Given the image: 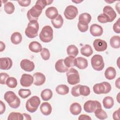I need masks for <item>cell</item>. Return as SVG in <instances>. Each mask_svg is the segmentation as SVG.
I'll use <instances>...</instances> for the list:
<instances>
[{
    "label": "cell",
    "instance_id": "23",
    "mask_svg": "<svg viewBox=\"0 0 120 120\" xmlns=\"http://www.w3.org/2000/svg\"><path fill=\"white\" fill-rule=\"evenodd\" d=\"M29 48L31 52L35 53L40 52L42 50L41 45L37 41H32L29 45Z\"/></svg>",
    "mask_w": 120,
    "mask_h": 120
},
{
    "label": "cell",
    "instance_id": "21",
    "mask_svg": "<svg viewBox=\"0 0 120 120\" xmlns=\"http://www.w3.org/2000/svg\"><path fill=\"white\" fill-rule=\"evenodd\" d=\"M40 110L43 114L47 116L51 113L52 108L49 103L43 102L40 106Z\"/></svg>",
    "mask_w": 120,
    "mask_h": 120
},
{
    "label": "cell",
    "instance_id": "10",
    "mask_svg": "<svg viewBox=\"0 0 120 120\" xmlns=\"http://www.w3.org/2000/svg\"><path fill=\"white\" fill-rule=\"evenodd\" d=\"M78 13L77 8L73 5L67 6L64 12L65 17L68 20H73L75 19L78 15Z\"/></svg>",
    "mask_w": 120,
    "mask_h": 120
},
{
    "label": "cell",
    "instance_id": "34",
    "mask_svg": "<svg viewBox=\"0 0 120 120\" xmlns=\"http://www.w3.org/2000/svg\"><path fill=\"white\" fill-rule=\"evenodd\" d=\"M23 115L22 114L18 112H11L8 118V120H23Z\"/></svg>",
    "mask_w": 120,
    "mask_h": 120
},
{
    "label": "cell",
    "instance_id": "29",
    "mask_svg": "<svg viewBox=\"0 0 120 120\" xmlns=\"http://www.w3.org/2000/svg\"><path fill=\"white\" fill-rule=\"evenodd\" d=\"M55 90L58 94L64 95L69 92V88L65 84H60L56 87Z\"/></svg>",
    "mask_w": 120,
    "mask_h": 120
},
{
    "label": "cell",
    "instance_id": "47",
    "mask_svg": "<svg viewBox=\"0 0 120 120\" xmlns=\"http://www.w3.org/2000/svg\"><path fill=\"white\" fill-rule=\"evenodd\" d=\"M120 19L119 18L118 20L114 23L113 25V30L116 33H120Z\"/></svg>",
    "mask_w": 120,
    "mask_h": 120
},
{
    "label": "cell",
    "instance_id": "54",
    "mask_svg": "<svg viewBox=\"0 0 120 120\" xmlns=\"http://www.w3.org/2000/svg\"><path fill=\"white\" fill-rule=\"evenodd\" d=\"M120 78L119 77L118 78V79L115 81V86L118 89L120 88Z\"/></svg>",
    "mask_w": 120,
    "mask_h": 120
},
{
    "label": "cell",
    "instance_id": "8",
    "mask_svg": "<svg viewBox=\"0 0 120 120\" xmlns=\"http://www.w3.org/2000/svg\"><path fill=\"white\" fill-rule=\"evenodd\" d=\"M102 108L100 103L97 100H88L86 101L83 105L84 111L88 113L94 112L97 110Z\"/></svg>",
    "mask_w": 120,
    "mask_h": 120
},
{
    "label": "cell",
    "instance_id": "46",
    "mask_svg": "<svg viewBox=\"0 0 120 120\" xmlns=\"http://www.w3.org/2000/svg\"><path fill=\"white\" fill-rule=\"evenodd\" d=\"M77 27L78 30L82 32H84L86 31L89 28V25H84L83 24H82L80 22H78L77 24Z\"/></svg>",
    "mask_w": 120,
    "mask_h": 120
},
{
    "label": "cell",
    "instance_id": "12",
    "mask_svg": "<svg viewBox=\"0 0 120 120\" xmlns=\"http://www.w3.org/2000/svg\"><path fill=\"white\" fill-rule=\"evenodd\" d=\"M20 67L25 71L31 72L35 68V65L33 61L28 59H23L20 62Z\"/></svg>",
    "mask_w": 120,
    "mask_h": 120
},
{
    "label": "cell",
    "instance_id": "1",
    "mask_svg": "<svg viewBox=\"0 0 120 120\" xmlns=\"http://www.w3.org/2000/svg\"><path fill=\"white\" fill-rule=\"evenodd\" d=\"M4 98L8 103L9 106L12 108H17L20 105V98L12 91H7L4 96Z\"/></svg>",
    "mask_w": 120,
    "mask_h": 120
},
{
    "label": "cell",
    "instance_id": "28",
    "mask_svg": "<svg viewBox=\"0 0 120 120\" xmlns=\"http://www.w3.org/2000/svg\"><path fill=\"white\" fill-rule=\"evenodd\" d=\"M80 52L82 55L88 57L91 55L93 53V50L91 46L89 45H85L83 46L81 48Z\"/></svg>",
    "mask_w": 120,
    "mask_h": 120
},
{
    "label": "cell",
    "instance_id": "27",
    "mask_svg": "<svg viewBox=\"0 0 120 120\" xmlns=\"http://www.w3.org/2000/svg\"><path fill=\"white\" fill-rule=\"evenodd\" d=\"M10 40L11 42L15 45H18L21 43L22 41V36L20 32H14L11 36Z\"/></svg>",
    "mask_w": 120,
    "mask_h": 120
},
{
    "label": "cell",
    "instance_id": "2",
    "mask_svg": "<svg viewBox=\"0 0 120 120\" xmlns=\"http://www.w3.org/2000/svg\"><path fill=\"white\" fill-rule=\"evenodd\" d=\"M39 30V24L37 20H31L27 25L25 30L26 36L30 38H33L38 36Z\"/></svg>",
    "mask_w": 120,
    "mask_h": 120
},
{
    "label": "cell",
    "instance_id": "7",
    "mask_svg": "<svg viewBox=\"0 0 120 120\" xmlns=\"http://www.w3.org/2000/svg\"><path fill=\"white\" fill-rule=\"evenodd\" d=\"M91 64L93 68L97 71L103 69L105 63L102 56L99 54L94 55L91 59Z\"/></svg>",
    "mask_w": 120,
    "mask_h": 120
},
{
    "label": "cell",
    "instance_id": "31",
    "mask_svg": "<svg viewBox=\"0 0 120 120\" xmlns=\"http://www.w3.org/2000/svg\"><path fill=\"white\" fill-rule=\"evenodd\" d=\"M40 96L44 101H48L52 98V92L50 89H45L42 91Z\"/></svg>",
    "mask_w": 120,
    "mask_h": 120
},
{
    "label": "cell",
    "instance_id": "24",
    "mask_svg": "<svg viewBox=\"0 0 120 120\" xmlns=\"http://www.w3.org/2000/svg\"><path fill=\"white\" fill-rule=\"evenodd\" d=\"M116 75L115 69L112 67H109L106 68L105 72V77L109 80L113 79Z\"/></svg>",
    "mask_w": 120,
    "mask_h": 120
},
{
    "label": "cell",
    "instance_id": "9",
    "mask_svg": "<svg viewBox=\"0 0 120 120\" xmlns=\"http://www.w3.org/2000/svg\"><path fill=\"white\" fill-rule=\"evenodd\" d=\"M43 9L38 5L35 4L30 9H29L27 13V16L28 20L30 21L31 20H37L38 17L42 13Z\"/></svg>",
    "mask_w": 120,
    "mask_h": 120
},
{
    "label": "cell",
    "instance_id": "17",
    "mask_svg": "<svg viewBox=\"0 0 120 120\" xmlns=\"http://www.w3.org/2000/svg\"><path fill=\"white\" fill-rule=\"evenodd\" d=\"M90 33L94 37H98L102 35L103 29L102 27L97 24H93L90 27Z\"/></svg>",
    "mask_w": 120,
    "mask_h": 120
},
{
    "label": "cell",
    "instance_id": "44",
    "mask_svg": "<svg viewBox=\"0 0 120 120\" xmlns=\"http://www.w3.org/2000/svg\"><path fill=\"white\" fill-rule=\"evenodd\" d=\"M81 85H80V84H78V85L74 86L72 88L71 93L72 95V96H73L74 97H79V96H80V92H79V88H80V87Z\"/></svg>",
    "mask_w": 120,
    "mask_h": 120
},
{
    "label": "cell",
    "instance_id": "42",
    "mask_svg": "<svg viewBox=\"0 0 120 120\" xmlns=\"http://www.w3.org/2000/svg\"><path fill=\"white\" fill-rule=\"evenodd\" d=\"M40 55L42 59L45 60H47L49 59L50 57V53L48 49L46 48H42V51L40 52Z\"/></svg>",
    "mask_w": 120,
    "mask_h": 120
},
{
    "label": "cell",
    "instance_id": "22",
    "mask_svg": "<svg viewBox=\"0 0 120 120\" xmlns=\"http://www.w3.org/2000/svg\"><path fill=\"white\" fill-rule=\"evenodd\" d=\"M78 19L79 22L84 25H88L91 21V16L87 13H83L79 15Z\"/></svg>",
    "mask_w": 120,
    "mask_h": 120
},
{
    "label": "cell",
    "instance_id": "49",
    "mask_svg": "<svg viewBox=\"0 0 120 120\" xmlns=\"http://www.w3.org/2000/svg\"><path fill=\"white\" fill-rule=\"evenodd\" d=\"M0 114H2L5 111L6 106L5 104L2 101H0Z\"/></svg>",
    "mask_w": 120,
    "mask_h": 120
},
{
    "label": "cell",
    "instance_id": "37",
    "mask_svg": "<svg viewBox=\"0 0 120 120\" xmlns=\"http://www.w3.org/2000/svg\"><path fill=\"white\" fill-rule=\"evenodd\" d=\"M75 57L72 56H69L67 57L64 60V62L66 66L68 68H71L75 66Z\"/></svg>",
    "mask_w": 120,
    "mask_h": 120
},
{
    "label": "cell",
    "instance_id": "50",
    "mask_svg": "<svg viewBox=\"0 0 120 120\" xmlns=\"http://www.w3.org/2000/svg\"><path fill=\"white\" fill-rule=\"evenodd\" d=\"M119 114H120V108H119V109L118 110L115 111L113 114H112V117L113 119L115 120H119Z\"/></svg>",
    "mask_w": 120,
    "mask_h": 120
},
{
    "label": "cell",
    "instance_id": "4",
    "mask_svg": "<svg viewBox=\"0 0 120 120\" xmlns=\"http://www.w3.org/2000/svg\"><path fill=\"white\" fill-rule=\"evenodd\" d=\"M111 84L107 82L96 83L93 87V91L97 94L108 93L111 91Z\"/></svg>",
    "mask_w": 120,
    "mask_h": 120
},
{
    "label": "cell",
    "instance_id": "6",
    "mask_svg": "<svg viewBox=\"0 0 120 120\" xmlns=\"http://www.w3.org/2000/svg\"><path fill=\"white\" fill-rule=\"evenodd\" d=\"M40 104V100L38 97L34 96L29 98L26 103V110L31 113L36 112Z\"/></svg>",
    "mask_w": 120,
    "mask_h": 120
},
{
    "label": "cell",
    "instance_id": "5",
    "mask_svg": "<svg viewBox=\"0 0 120 120\" xmlns=\"http://www.w3.org/2000/svg\"><path fill=\"white\" fill-rule=\"evenodd\" d=\"M68 82L70 85H75L80 81L79 73L74 68H71L66 73Z\"/></svg>",
    "mask_w": 120,
    "mask_h": 120
},
{
    "label": "cell",
    "instance_id": "40",
    "mask_svg": "<svg viewBox=\"0 0 120 120\" xmlns=\"http://www.w3.org/2000/svg\"><path fill=\"white\" fill-rule=\"evenodd\" d=\"M18 94L22 98H26L31 95V91L29 89H21L18 91Z\"/></svg>",
    "mask_w": 120,
    "mask_h": 120
},
{
    "label": "cell",
    "instance_id": "3",
    "mask_svg": "<svg viewBox=\"0 0 120 120\" xmlns=\"http://www.w3.org/2000/svg\"><path fill=\"white\" fill-rule=\"evenodd\" d=\"M39 38L41 41L44 43H49L53 39V30L52 28L49 25L44 26L40 34Z\"/></svg>",
    "mask_w": 120,
    "mask_h": 120
},
{
    "label": "cell",
    "instance_id": "39",
    "mask_svg": "<svg viewBox=\"0 0 120 120\" xmlns=\"http://www.w3.org/2000/svg\"><path fill=\"white\" fill-rule=\"evenodd\" d=\"M79 92L80 95L83 96H87L90 95V88L86 85H81L79 88Z\"/></svg>",
    "mask_w": 120,
    "mask_h": 120
},
{
    "label": "cell",
    "instance_id": "13",
    "mask_svg": "<svg viewBox=\"0 0 120 120\" xmlns=\"http://www.w3.org/2000/svg\"><path fill=\"white\" fill-rule=\"evenodd\" d=\"M33 77L32 75L29 74H23L21 76L20 82L22 86L28 87L33 83Z\"/></svg>",
    "mask_w": 120,
    "mask_h": 120
},
{
    "label": "cell",
    "instance_id": "14",
    "mask_svg": "<svg viewBox=\"0 0 120 120\" xmlns=\"http://www.w3.org/2000/svg\"><path fill=\"white\" fill-rule=\"evenodd\" d=\"M33 83L36 86H40L43 85L45 81V75L40 73L36 72L33 74Z\"/></svg>",
    "mask_w": 120,
    "mask_h": 120
},
{
    "label": "cell",
    "instance_id": "45",
    "mask_svg": "<svg viewBox=\"0 0 120 120\" xmlns=\"http://www.w3.org/2000/svg\"><path fill=\"white\" fill-rule=\"evenodd\" d=\"M9 77V75L6 73H3L1 72L0 73V83L1 84H5L6 83V81L8 79V78Z\"/></svg>",
    "mask_w": 120,
    "mask_h": 120
},
{
    "label": "cell",
    "instance_id": "38",
    "mask_svg": "<svg viewBox=\"0 0 120 120\" xmlns=\"http://www.w3.org/2000/svg\"><path fill=\"white\" fill-rule=\"evenodd\" d=\"M6 85L10 88H15L17 86V80L14 77H9L6 81Z\"/></svg>",
    "mask_w": 120,
    "mask_h": 120
},
{
    "label": "cell",
    "instance_id": "55",
    "mask_svg": "<svg viewBox=\"0 0 120 120\" xmlns=\"http://www.w3.org/2000/svg\"><path fill=\"white\" fill-rule=\"evenodd\" d=\"M82 1H73V2H75V3H79L80 2H81Z\"/></svg>",
    "mask_w": 120,
    "mask_h": 120
},
{
    "label": "cell",
    "instance_id": "53",
    "mask_svg": "<svg viewBox=\"0 0 120 120\" xmlns=\"http://www.w3.org/2000/svg\"><path fill=\"white\" fill-rule=\"evenodd\" d=\"M22 114L23 115V117H24V120H31V118L30 116V115H29L28 114L23 113Z\"/></svg>",
    "mask_w": 120,
    "mask_h": 120
},
{
    "label": "cell",
    "instance_id": "15",
    "mask_svg": "<svg viewBox=\"0 0 120 120\" xmlns=\"http://www.w3.org/2000/svg\"><path fill=\"white\" fill-rule=\"evenodd\" d=\"M13 62L9 57L0 58V68L2 70H8L12 66Z\"/></svg>",
    "mask_w": 120,
    "mask_h": 120
},
{
    "label": "cell",
    "instance_id": "51",
    "mask_svg": "<svg viewBox=\"0 0 120 120\" xmlns=\"http://www.w3.org/2000/svg\"><path fill=\"white\" fill-rule=\"evenodd\" d=\"M78 120H91V118L88 115L86 114H81L78 117Z\"/></svg>",
    "mask_w": 120,
    "mask_h": 120
},
{
    "label": "cell",
    "instance_id": "30",
    "mask_svg": "<svg viewBox=\"0 0 120 120\" xmlns=\"http://www.w3.org/2000/svg\"><path fill=\"white\" fill-rule=\"evenodd\" d=\"M103 104L105 109H110L114 105V100L112 97L107 96L103 99Z\"/></svg>",
    "mask_w": 120,
    "mask_h": 120
},
{
    "label": "cell",
    "instance_id": "16",
    "mask_svg": "<svg viewBox=\"0 0 120 120\" xmlns=\"http://www.w3.org/2000/svg\"><path fill=\"white\" fill-rule=\"evenodd\" d=\"M103 14L106 15L110 20V22H112L116 18L117 15L114 9L110 6H105L103 9Z\"/></svg>",
    "mask_w": 120,
    "mask_h": 120
},
{
    "label": "cell",
    "instance_id": "25",
    "mask_svg": "<svg viewBox=\"0 0 120 120\" xmlns=\"http://www.w3.org/2000/svg\"><path fill=\"white\" fill-rule=\"evenodd\" d=\"M70 112L74 115H77L80 114L82 111V107L80 104L78 103H73L70 106Z\"/></svg>",
    "mask_w": 120,
    "mask_h": 120
},
{
    "label": "cell",
    "instance_id": "18",
    "mask_svg": "<svg viewBox=\"0 0 120 120\" xmlns=\"http://www.w3.org/2000/svg\"><path fill=\"white\" fill-rule=\"evenodd\" d=\"M88 65V62L87 60L81 57H78L75 59V66L80 69H84L87 68Z\"/></svg>",
    "mask_w": 120,
    "mask_h": 120
},
{
    "label": "cell",
    "instance_id": "32",
    "mask_svg": "<svg viewBox=\"0 0 120 120\" xmlns=\"http://www.w3.org/2000/svg\"><path fill=\"white\" fill-rule=\"evenodd\" d=\"M110 44L112 47L117 49L120 47V37L119 36H113L110 40Z\"/></svg>",
    "mask_w": 120,
    "mask_h": 120
},
{
    "label": "cell",
    "instance_id": "36",
    "mask_svg": "<svg viewBox=\"0 0 120 120\" xmlns=\"http://www.w3.org/2000/svg\"><path fill=\"white\" fill-rule=\"evenodd\" d=\"M4 8L5 12L8 14H12L15 10V6L11 2H7L5 3Z\"/></svg>",
    "mask_w": 120,
    "mask_h": 120
},
{
    "label": "cell",
    "instance_id": "11",
    "mask_svg": "<svg viewBox=\"0 0 120 120\" xmlns=\"http://www.w3.org/2000/svg\"><path fill=\"white\" fill-rule=\"evenodd\" d=\"M93 45L95 50L97 52L104 51L107 47V44L106 42L101 39H95L93 41Z\"/></svg>",
    "mask_w": 120,
    "mask_h": 120
},
{
    "label": "cell",
    "instance_id": "35",
    "mask_svg": "<svg viewBox=\"0 0 120 120\" xmlns=\"http://www.w3.org/2000/svg\"><path fill=\"white\" fill-rule=\"evenodd\" d=\"M94 113L95 116L100 120H105L107 118V113L102 108L97 110Z\"/></svg>",
    "mask_w": 120,
    "mask_h": 120
},
{
    "label": "cell",
    "instance_id": "33",
    "mask_svg": "<svg viewBox=\"0 0 120 120\" xmlns=\"http://www.w3.org/2000/svg\"><path fill=\"white\" fill-rule=\"evenodd\" d=\"M67 52L69 56H72L75 57L78 54V49L75 45H71L68 46L67 48Z\"/></svg>",
    "mask_w": 120,
    "mask_h": 120
},
{
    "label": "cell",
    "instance_id": "20",
    "mask_svg": "<svg viewBox=\"0 0 120 120\" xmlns=\"http://www.w3.org/2000/svg\"><path fill=\"white\" fill-rule=\"evenodd\" d=\"M45 14L46 16L51 20L55 18L59 15L57 9L54 7L48 8L45 10Z\"/></svg>",
    "mask_w": 120,
    "mask_h": 120
},
{
    "label": "cell",
    "instance_id": "41",
    "mask_svg": "<svg viewBox=\"0 0 120 120\" xmlns=\"http://www.w3.org/2000/svg\"><path fill=\"white\" fill-rule=\"evenodd\" d=\"M52 2H53V0H38L36 1L35 4L38 5L39 7H40L43 9L46 7V6L50 5Z\"/></svg>",
    "mask_w": 120,
    "mask_h": 120
},
{
    "label": "cell",
    "instance_id": "48",
    "mask_svg": "<svg viewBox=\"0 0 120 120\" xmlns=\"http://www.w3.org/2000/svg\"><path fill=\"white\" fill-rule=\"evenodd\" d=\"M17 2L21 6L25 7H28L30 5L31 3V0H18L17 1Z\"/></svg>",
    "mask_w": 120,
    "mask_h": 120
},
{
    "label": "cell",
    "instance_id": "43",
    "mask_svg": "<svg viewBox=\"0 0 120 120\" xmlns=\"http://www.w3.org/2000/svg\"><path fill=\"white\" fill-rule=\"evenodd\" d=\"M98 20L99 22L102 23L110 22V20L108 17L103 13L100 14L98 16Z\"/></svg>",
    "mask_w": 120,
    "mask_h": 120
},
{
    "label": "cell",
    "instance_id": "26",
    "mask_svg": "<svg viewBox=\"0 0 120 120\" xmlns=\"http://www.w3.org/2000/svg\"><path fill=\"white\" fill-rule=\"evenodd\" d=\"M63 19L60 15H58L55 18L51 20L52 24L56 29L60 28L63 24Z\"/></svg>",
    "mask_w": 120,
    "mask_h": 120
},
{
    "label": "cell",
    "instance_id": "52",
    "mask_svg": "<svg viewBox=\"0 0 120 120\" xmlns=\"http://www.w3.org/2000/svg\"><path fill=\"white\" fill-rule=\"evenodd\" d=\"M6 45L2 41L0 42V52H1L4 51L5 49Z\"/></svg>",
    "mask_w": 120,
    "mask_h": 120
},
{
    "label": "cell",
    "instance_id": "19",
    "mask_svg": "<svg viewBox=\"0 0 120 120\" xmlns=\"http://www.w3.org/2000/svg\"><path fill=\"white\" fill-rule=\"evenodd\" d=\"M55 68L57 72L60 73H64L68 70V68L65 65L64 59H60L56 61L55 64Z\"/></svg>",
    "mask_w": 120,
    "mask_h": 120
}]
</instances>
